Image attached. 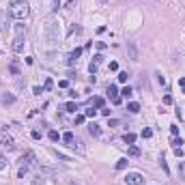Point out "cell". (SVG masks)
Instances as JSON below:
<instances>
[{
    "instance_id": "cell-45",
    "label": "cell",
    "mask_w": 185,
    "mask_h": 185,
    "mask_svg": "<svg viewBox=\"0 0 185 185\" xmlns=\"http://www.w3.org/2000/svg\"><path fill=\"white\" fill-rule=\"evenodd\" d=\"M4 166H7V161H4V157H2V155H0V170H2V168H4Z\"/></svg>"
},
{
    "instance_id": "cell-39",
    "label": "cell",
    "mask_w": 185,
    "mask_h": 185,
    "mask_svg": "<svg viewBox=\"0 0 185 185\" xmlns=\"http://www.w3.org/2000/svg\"><path fill=\"white\" fill-rule=\"evenodd\" d=\"M110 112H112V110H108V108H101V114H103V116L110 118Z\"/></svg>"
},
{
    "instance_id": "cell-37",
    "label": "cell",
    "mask_w": 185,
    "mask_h": 185,
    "mask_svg": "<svg viewBox=\"0 0 185 185\" xmlns=\"http://www.w3.org/2000/svg\"><path fill=\"white\" fill-rule=\"evenodd\" d=\"M164 103H166V106H170V103H172V95H164Z\"/></svg>"
},
{
    "instance_id": "cell-34",
    "label": "cell",
    "mask_w": 185,
    "mask_h": 185,
    "mask_svg": "<svg viewBox=\"0 0 185 185\" xmlns=\"http://www.w3.org/2000/svg\"><path fill=\"white\" fill-rule=\"evenodd\" d=\"M11 73H13V75H19V69H17V65H11Z\"/></svg>"
},
{
    "instance_id": "cell-36",
    "label": "cell",
    "mask_w": 185,
    "mask_h": 185,
    "mask_svg": "<svg viewBox=\"0 0 185 185\" xmlns=\"http://www.w3.org/2000/svg\"><path fill=\"white\" fill-rule=\"evenodd\" d=\"M80 30H82V28H80V26H75V24L69 28V32H71V35H75V32H80Z\"/></svg>"
},
{
    "instance_id": "cell-24",
    "label": "cell",
    "mask_w": 185,
    "mask_h": 185,
    "mask_svg": "<svg viewBox=\"0 0 185 185\" xmlns=\"http://www.w3.org/2000/svg\"><path fill=\"white\" fill-rule=\"evenodd\" d=\"M179 177L185 181V161H179Z\"/></svg>"
},
{
    "instance_id": "cell-27",
    "label": "cell",
    "mask_w": 185,
    "mask_h": 185,
    "mask_svg": "<svg viewBox=\"0 0 185 185\" xmlns=\"http://www.w3.org/2000/svg\"><path fill=\"white\" fill-rule=\"evenodd\" d=\"M129 155H131V157H138L140 155V149H138V146H129Z\"/></svg>"
},
{
    "instance_id": "cell-11",
    "label": "cell",
    "mask_w": 185,
    "mask_h": 185,
    "mask_svg": "<svg viewBox=\"0 0 185 185\" xmlns=\"http://www.w3.org/2000/svg\"><path fill=\"white\" fill-rule=\"evenodd\" d=\"M127 50H129V58H138V50H136V43L134 41H127Z\"/></svg>"
},
{
    "instance_id": "cell-29",
    "label": "cell",
    "mask_w": 185,
    "mask_h": 185,
    "mask_svg": "<svg viewBox=\"0 0 185 185\" xmlns=\"http://www.w3.org/2000/svg\"><path fill=\"white\" fill-rule=\"evenodd\" d=\"M159 166L164 168V172H170V170H168V164H166V159H164V155L159 157Z\"/></svg>"
},
{
    "instance_id": "cell-18",
    "label": "cell",
    "mask_w": 185,
    "mask_h": 185,
    "mask_svg": "<svg viewBox=\"0 0 185 185\" xmlns=\"http://www.w3.org/2000/svg\"><path fill=\"white\" fill-rule=\"evenodd\" d=\"M65 110H67V112H75V110H78V103H75V101H69L67 106H65Z\"/></svg>"
},
{
    "instance_id": "cell-17",
    "label": "cell",
    "mask_w": 185,
    "mask_h": 185,
    "mask_svg": "<svg viewBox=\"0 0 185 185\" xmlns=\"http://www.w3.org/2000/svg\"><path fill=\"white\" fill-rule=\"evenodd\" d=\"M63 140H65V142H67L69 146H71L75 138H73V134H71V131H67V134H63Z\"/></svg>"
},
{
    "instance_id": "cell-19",
    "label": "cell",
    "mask_w": 185,
    "mask_h": 185,
    "mask_svg": "<svg viewBox=\"0 0 185 185\" xmlns=\"http://www.w3.org/2000/svg\"><path fill=\"white\" fill-rule=\"evenodd\" d=\"M47 138H50L52 142H56V140L61 138V136H58V131H56V129H50V134H47Z\"/></svg>"
},
{
    "instance_id": "cell-1",
    "label": "cell",
    "mask_w": 185,
    "mask_h": 185,
    "mask_svg": "<svg viewBox=\"0 0 185 185\" xmlns=\"http://www.w3.org/2000/svg\"><path fill=\"white\" fill-rule=\"evenodd\" d=\"M43 39L47 45H58V41H61V26L54 17H47L43 24Z\"/></svg>"
},
{
    "instance_id": "cell-2",
    "label": "cell",
    "mask_w": 185,
    "mask_h": 185,
    "mask_svg": "<svg viewBox=\"0 0 185 185\" xmlns=\"http://www.w3.org/2000/svg\"><path fill=\"white\" fill-rule=\"evenodd\" d=\"M28 13H30V9H28V2H26V0H13V4H11V9H9V15L13 19H24Z\"/></svg>"
},
{
    "instance_id": "cell-12",
    "label": "cell",
    "mask_w": 185,
    "mask_h": 185,
    "mask_svg": "<svg viewBox=\"0 0 185 185\" xmlns=\"http://www.w3.org/2000/svg\"><path fill=\"white\" fill-rule=\"evenodd\" d=\"M88 131H90V136H101V127L97 123H90L88 125Z\"/></svg>"
},
{
    "instance_id": "cell-7",
    "label": "cell",
    "mask_w": 185,
    "mask_h": 185,
    "mask_svg": "<svg viewBox=\"0 0 185 185\" xmlns=\"http://www.w3.org/2000/svg\"><path fill=\"white\" fill-rule=\"evenodd\" d=\"M9 22H11V15H7V11H0V32L9 30Z\"/></svg>"
},
{
    "instance_id": "cell-42",
    "label": "cell",
    "mask_w": 185,
    "mask_h": 185,
    "mask_svg": "<svg viewBox=\"0 0 185 185\" xmlns=\"http://www.w3.org/2000/svg\"><path fill=\"white\" fill-rule=\"evenodd\" d=\"M170 134H172V136H179V127H175V125H172V127H170Z\"/></svg>"
},
{
    "instance_id": "cell-44",
    "label": "cell",
    "mask_w": 185,
    "mask_h": 185,
    "mask_svg": "<svg viewBox=\"0 0 185 185\" xmlns=\"http://www.w3.org/2000/svg\"><path fill=\"white\" fill-rule=\"evenodd\" d=\"M116 69H118V65L112 61V63H110V71H116Z\"/></svg>"
},
{
    "instance_id": "cell-9",
    "label": "cell",
    "mask_w": 185,
    "mask_h": 185,
    "mask_svg": "<svg viewBox=\"0 0 185 185\" xmlns=\"http://www.w3.org/2000/svg\"><path fill=\"white\" fill-rule=\"evenodd\" d=\"M80 54H82V47H75L73 52H69V56H67V65H75V61L80 58Z\"/></svg>"
},
{
    "instance_id": "cell-10",
    "label": "cell",
    "mask_w": 185,
    "mask_h": 185,
    "mask_svg": "<svg viewBox=\"0 0 185 185\" xmlns=\"http://www.w3.org/2000/svg\"><path fill=\"white\" fill-rule=\"evenodd\" d=\"M13 101H15V97L11 95V92H0V103H2V106H11Z\"/></svg>"
},
{
    "instance_id": "cell-21",
    "label": "cell",
    "mask_w": 185,
    "mask_h": 185,
    "mask_svg": "<svg viewBox=\"0 0 185 185\" xmlns=\"http://www.w3.org/2000/svg\"><path fill=\"white\" fill-rule=\"evenodd\" d=\"M170 144H172V149H181L183 140H181V138H177V136H175V138H172V142H170Z\"/></svg>"
},
{
    "instance_id": "cell-23",
    "label": "cell",
    "mask_w": 185,
    "mask_h": 185,
    "mask_svg": "<svg viewBox=\"0 0 185 185\" xmlns=\"http://www.w3.org/2000/svg\"><path fill=\"white\" fill-rule=\"evenodd\" d=\"M84 116H86V118H95V116H97V110H95V108H88V110L84 112Z\"/></svg>"
},
{
    "instance_id": "cell-30",
    "label": "cell",
    "mask_w": 185,
    "mask_h": 185,
    "mask_svg": "<svg viewBox=\"0 0 185 185\" xmlns=\"http://www.w3.org/2000/svg\"><path fill=\"white\" fill-rule=\"evenodd\" d=\"M86 121V116H84V114H78V116H75V125H82Z\"/></svg>"
},
{
    "instance_id": "cell-3",
    "label": "cell",
    "mask_w": 185,
    "mask_h": 185,
    "mask_svg": "<svg viewBox=\"0 0 185 185\" xmlns=\"http://www.w3.org/2000/svg\"><path fill=\"white\" fill-rule=\"evenodd\" d=\"M146 179L140 175V172H127V177H125V183L127 185H144Z\"/></svg>"
},
{
    "instance_id": "cell-5",
    "label": "cell",
    "mask_w": 185,
    "mask_h": 185,
    "mask_svg": "<svg viewBox=\"0 0 185 185\" xmlns=\"http://www.w3.org/2000/svg\"><path fill=\"white\" fill-rule=\"evenodd\" d=\"M108 97H110V99H112V103H114V106H118V103H121V95H118V88H116V86H114V84H110V86H108Z\"/></svg>"
},
{
    "instance_id": "cell-25",
    "label": "cell",
    "mask_w": 185,
    "mask_h": 185,
    "mask_svg": "<svg viewBox=\"0 0 185 185\" xmlns=\"http://www.w3.org/2000/svg\"><path fill=\"white\" fill-rule=\"evenodd\" d=\"M92 63H95L97 67H99V65L103 63V54H95V56H92Z\"/></svg>"
},
{
    "instance_id": "cell-15",
    "label": "cell",
    "mask_w": 185,
    "mask_h": 185,
    "mask_svg": "<svg viewBox=\"0 0 185 185\" xmlns=\"http://www.w3.org/2000/svg\"><path fill=\"white\" fill-rule=\"evenodd\" d=\"M123 140H125V144H134L136 142V134H125Z\"/></svg>"
},
{
    "instance_id": "cell-22",
    "label": "cell",
    "mask_w": 185,
    "mask_h": 185,
    "mask_svg": "<svg viewBox=\"0 0 185 185\" xmlns=\"http://www.w3.org/2000/svg\"><path fill=\"white\" fill-rule=\"evenodd\" d=\"M52 88H54V80H52V78H47V80H45V84H43V90H52Z\"/></svg>"
},
{
    "instance_id": "cell-6",
    "label": "cell",
    "mask_w": 185,
    "mask_h": 185,
    "mask_svg": "<svg viewBox=\"0 0 185 185\" xmlns=\"http://www.w3.org/2000/svg\"><path fill=\"white\" fill-rule=\"evenodd\" d=\"M0 146H2V149H7V151H13V149H15V142H13V138H11V136L2 134V136H0Z\"/></svg>"
},
{
    "instance_id": "cell-47",
    "label": "cell",
    "mask_w": 185,
    "mask_h": 185,
    "mask_svg": "<svg viewBox=\"0 0 185 185\" xmlns=\"http://www.w3.org/2000/svg\"><path fill=\"white\" fill-rule=\"evenodd\" d=\"M71 185H75V183H71Z\"/></svg>"
},
{
    "instance_id": "cell-20",
    "label": "cell",
    "mask_w": 185,
    "mask_h": 185,
    "mask_svg": "<svg viewBox=\"0 0 185 185\" xmlns=\"http://www.w3.org/2000/svg\"><path fill=\"white\" fill-rule=\"evenodd\" d=\"M121 95L125 97V99H129V97H131V95H134V90H131V88H129V86H125V88L121 90Z\"/></svg>"
},
{
    "instance_id": "cell-28",
    "label": "cell",
    "mask_w": 185,
    "mask_h": 185,
    "mask_svg": "<svg viewBox=\"0 0 185 185\" xmlns=\"http://www.w3.org/2000/svg\"><path fill=\"white\" fill-rule=\"evenodd\" d=\"M92 106L95 108H103V99L101 97H95V99H92Z\"/></svg>"
},
{
    "instance_id": "cell-13",
    "label": "cell",
    "mask_w": 185,
    "mask_h": 185,
    "mask_svg": "<svg viewBox=\"0 0 185 185\" xmlns=\"http://www.w3.org/2000/svg\"><path fill=\"white\" fill-rule=\"evenodd\" d=\"M30 185H45V177H43V175H37L35 179H32Z\"/></svg>"
},
{
    "instance_id": "cell-46",
    "label": "cell",
    "mask_w": 185,
    "mask_h": 185,
    "mask_svg": "<svg viewBox=\"0 0 185 185\" xmlns=\"http://www.w3.org/2000/svg\"><path fill=\"white\" fill-rule=\"evenodd\" d=\"M179 84H181V86H185V78H181V80H179Z\"/></svg>"
},
{
    "instance_id": "cell-35",
    "label": "cell",
    "mask_w": 185,
    "mask_h": 185,
    "mask_svg": "<svg viewBox=\"0 0 185 185\" xmlns=\"http://www.w3.org/2000/svg\"><path fill=\"white\" fill-rule=\"evenodd\" d=\"M88 71H90V75H95V71H97V65H95V63L88 65Z\"/></svg>"
},
{
    "instance_id": "cell-38",
    "label": "cell",
    "mask_w": 185,
    "mask_h": 185,
    "mask_svg": "<svg viewBox=\"0 0 185 185\" xmlns=\"http://www.w3.org/2000/svg\"><path fill=\"white\" fill-rule=\"evenodd\" d=\"M97 50L103 52V50H106V43H103V41H97Z\"/></svg>"
},
{
    "instance_id": "cell-40",
    "label": "cell",
    "mask_w": 185,
    "mask_h": 185,
    "mask_svg": "<svg viewBox=\"0 0 185 185\" xmlns=\"http://www.w3.org/2000/svg\"><path fill=\"white\" fill-rule=\"evenodd\" d=\"M58 86H61V88H67L69 82H67V80H61V82H58Z\"/></svg>"
},
{
    "instance_id": "cell-14",
    "label": "cell",
    "mask_w": 185,
    "mask_h": 185,
    "mask_svg": "<svg viewBox=\"0 0 185 185\" xmlns=\"http://www.w3.org/2000/svg\"><path fill=\"white\" fill-rule=\"evenodd\" d=\"M127 164H129V161H127V157L118 159V161H116V170H125V168H127Z\"/></svg>"
},
{
    "instance_id": "cell-26",
    "label": "cell",
    "mask_w": 185,
    "mask_h": 185,
    "mask_svg": "<svg viewBox=\"0 0 185 185\" xmlns=\"http://www.w3.org/2000/svg\"><path fill=\"white\" fill-rule=\"evenodd\" d=\"M127 80H129V73L127 71H121V73H118V82H127Z\"/></svg>"
},
{
    "instance_id": "cell-41",
    "label": "cell",
    "mask_w": 185,
    "mask_h": 185,
    "mask_svg": "<svg viewBox=\"0 0 185 185\" xmlns=\"http://www.w3.org/2000/svg\"><path fill=\"white\" fill-rule=\"evenodd\" d=\"M32 92H35V95H41L43 88H41V86H35V88H32Z\"/></svg>"
},
{
    "instance_id": "cell-32",
    "label": "cell",
    "mask_w": 185,
    "mask_h": 185,
    "mask_svg": "<svg viewBox=\"0 0 185 185\" xmlns=\"http://www.w3.org/2000/svg\"><path fill=\"white\" fill-rule=\"evenodd\" d=\"M26 172H28V168H26V166H22L19 170H17V177H19V179H24V175H26Z\"/></svg>"
},
{
    "instance_id": "cell-16",
    "label": "cell",
    "mask_w": 185,
    "mask_h": 185,
    "mask_svg": "<svg viewBox=\"0 0 185 185\" xmlns=\"http://www.w3.org/2000/svg\"><path fill=\"white\" fill-rule=\"evenodd\" d=\"M127 110H129V112H134V114H136V112H140V103H136V101L127 103Z\"/></svg>"
},
{
    "instance_id": "cell-31",
    "label": "cell",
    "mask_w": 185,
    "mask_h": 185,
    "mask_svg": "<svg viewBox=\"0 0 185 185\" xmlns=\"http://www.w3.org/2000/svg\"><path fill=\"white\" fill-rule=\"evenodd\" d=\"M140 136H142V138H151V136H153V129H142Z\"/></svg>"
},
{
    "instance_id": "cell-33",
    "label": "cell",
    "mask_w": 185,
    "mask_h": 185,
    "mask_svg": "<svg viewBox=\"0 0 185 185\" xmlns=\"http://www.w3.org/2000/svg\"><path fill=\"white\" fill-rule=\"evenodd\" d=\"M61 9V0H52V11H58Z\"/></svg>"
},
{
    "instance_id": "cell-43",
    "label": "cell",
    "mask_w": 185,
    "mask_h": 185,
    "mask_svg": "<svg viewBox=\"0 0 185 185\" xmlns=\"http://www.w3.org/2000/svg\"><path fill=\"white\" fill-rule=\"evenodd\" d=\"M32 138H35V140H39V138H41V131H37V129H35V131H32Z\"/></svg>"
},
{
    "instance_id": "cell-8",
    "label": "cell",
    "mask_w": 185,
    "mask_h": 185,
    "mask_svg": "<svg viewBox=\"0 0 185 185\" xmlns=\"http://www.w3.org/2000/svg\"><path fill=\"white\" fill-rule=\"evenodd\" d=\"M24 50V35H15L13 39V52H22Z\"/></svg>"
},
{
    "instance_id": "cell-4",
    "label": "cell",
    "mask_w": 185,
    "mask_h": 185,
    "mask_svg": "<svg viewBox=\"0 0 185 185\" xmlns=\"http://www.w3.org/2000/svg\"><path fill=\"white\" fill-rule=\"evenodd\" d=\"M19 164L22 166H26V168H30V166H35L37 164V157H35V153L32 151H26L24 155H22V159H19Z\"/></svg>"
}]
</instances>
